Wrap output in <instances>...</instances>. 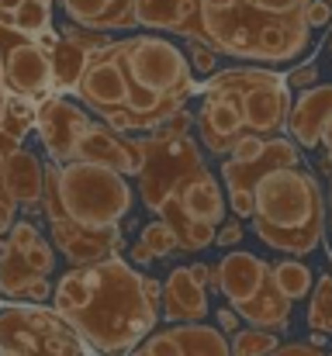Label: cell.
Segmentation results:
<instances>
[{
  "instance_id": "obj_1",
  "label": "cell",
  "mask_w": 332,
  "mask_h": 356,
  "mask_svg": "<svg viewBox=\"0 0 332 356\" xmlns=\"http://www.w3.org/2000/svg\"><path fill=\"white\" fill-rule=\"evenodd\" d=\"M52 312L97 356H128L159 322V305L145 298V273L121 256L63 273Z\"/></svg>"
},
{
  "instance_id": "obj_2",
  "label": "cell",
  "mask_w": 332,
  "mask_h": 356,
  "mask_svg": "<svg viewBox=\"0 0 332 356\" xmlns=\"http://www.w3.org/2000/svg\"><path fill=\"white\" fill-rule=\"evenodd\" d=\"M312 0H198L191 42L246 63H294L312 45Z\"/></svg>"
},
{
  "instance_id": "obj_3",
  "label": "cell",
  "mask_w": 332,
  "mask_h": 356,
  "mask_svg": "<svg viewBox=\"0 0 332 356\" xmlns=\"http://www.w3.org/2000/svg\"><path fill=\"white\" fill-rule=\"evenodd\" d=\"M253 232L270 249L308 256L322 245L329 208L319 180L308 170H274L253 187Z\"/></svg>"
},
{
  "instance_id": "obj_4",
  "label": "cell",
  "mask_w": 332,
  "mask_h": 356,
  "mask_svg": "<svg viewBox=\"0 0 332 356\" xmlns=\"http://www.w3.org/2000/svg\"><path fill=\"white\" fill-rule=\"evenodd\" d=\"M132 187L121 173L90 163L45 166L42 211L49 222H66L87 232H114L132 211Z\"/></svg>"
},
{
  "instance_id": "obj_5",
  "label": "cell",
  "mask_w": 332,
  "mask_h": 356,
  "mask_svg": "<svg viewBox=\"0 0 332 356\" xmlns=\"http://www.w3.org/2000/svg\"><path fill=\"white\" fill-rule=\"evenodd\" d=\"M215 291L249 329L280 332L291 322V301L277 291L270 263L249 249H228L215 266Z\"/></svg>"
},
{
  "instance_id": "obj_6",
  "label": "cell",
  "mask_w": 332,
  "mask_h": 356,
  "mask_svg": "<svg viewBox=\"0 0 332 356\" xmlns=\"http://www.w3.org/2000/svg\"><path fill=\"white\" fill-rule=\"evenodd\" d=\"M205 90L232 97L242 115L246 135H260V138H277L287 128L291 108H294V97L277 70H256V66L221 70L201 87V94Z\"/></svg>"
},
{
  "instance_id": "obj_7",
  "label": "cell",
  "mask_w": 332,
  "mask_h": 356,
  "mask_svg": "<svg viewBox=\"0 0 332 356\" xmlns=\"http://www.w3.org/2000/svg\"><path fill=\"white\" fill-rule=\"evenodd\" d=\"M121 70H125L128 87H142V90L170 97L177 104H184L191 94H198L187 56L159 35L121 38Z\"/></svg>"
},
{
  "instance_id": "obj_8",
  "label": "cell",
  "mask_w": 332,
  "mask_h": 356,
  "mask_svg": "<svg viewBox=\"0 0 332 356\" xmlns=\"http://www.w3.org/2000/svg\"><path fill=\"white\" fill-rule=\"evenodd\" d=\"M142 145V173H139V197L149 211H163L177 194L201 173H208L198 145L191 138H139Z\"/></svg>"
},
{
  "instance_id": "obj_9",
  "label": "cell",
  "mask_w": 332,
  "mask_h": 356,
  "mask_svg": "<svg viewBox=\"0 0 332 356\" xmlns=\"http://www.w3.org/2000/svg\"><path fill=\"white\" fill-rule=\"evenodd\" d=\"M0 346L21 356H80V336L52 308H7L0 312Z\"/></svg>"
},
{
  "instance_id": "obj_10",
  "label": "cell",
  "mask_w": 332,
  "mask_h": 356,
  "mask_svg": "<svg viewBox=\"0 0 332 356\" xmlns=\"http://www.w3.org/2000/svg\"><path fill=\"white\" fill-rule=\"evenodd\" d=\"M0 70H3V83H7L10 97L45 101L56 90L52 63L42 52V45L14 28H3V24H0Z\"/></svg>"
},
{
  "instance_id": "obj_11",
  "label": "cell",
  "mask_w": 332,
  "mask_h": 356,
  "mask_svg": "<svg viewBox=\"0 0 332 356\" xmlns=\"http://www.w3.org/2000/svg\"><path fill=\"white\" fill-rule=\"evenodd\" d=\"M90 124H94V118L66 97H45L38 104V118H35V128H38V135L45 142V152L52 156L56 166L73 163L77 142L84 138V131Z\"/></svg>"
},
{
  "instance_id": "obj_12",
  "label": "cell",
  "mask_w": 332,
  "mask_h": 356,
  "mask_svg": "<svg viewBox=\"0 0 332 356\" xmlns=\"http://www.w3.org/2000/svg\"><path fill=\"white\" fill-rule=\"evenodd\" d=\"M77 97L97 118L111 115V111H125V104H128V80H125V70H121V42H111L108 49L90 56V66H87V76H84Z\"/></svg>"
},
{
  "instance_id": "obj_13",
  "label": "cell",
  "mask_w": 332,
  "mask_h": 356,
  "mask_svg": "<svg viewBox=\"0 0 332 356\" xmlns=\"http://www.w3.org/2000/svg\"><path fill=\"white\" fill-rule=\"evenodd\" d=\"M73 163H90V166H108L121 177H139L142 173V145L139 138L118 135L108 124H90L84 138L77 142Z\"/></svg>"
},
{
  "instance_id": "obj_14",
  "label": "cell",
  "mask_w": 332,
  "mask_h": 356,
  "mask_svg": "<svg viewBox=\"0 0 332 356\" xmlns=\"http://www.w3.org/2000/svg\"><path fill=\"white\" fill-rule=\"evenodd\" d=\"M128 356H232V350L212 325H166L142 339Z\"/></svg>"
},
{
  "instance_id": "obj_15",
  "label": "cell",
  "mask_w": 332,
  "mask_h": 356,
  "mask_svg": "<svg viewBox=\"0 0 332 356\" xmlns=\"http://www.w3.org/2000/svg\"><path fill=\"white\" fill-rule=\"evenodd\" d=\"M198 135H201V145L215 156H232L235 142L246 135V124L242 115L235 108L232 97L225 94H212L205 90V101H201V111H198Z\"/></svg>"
},
{
  "instance_id": "obj_16",
  "label": "cell",
  "mask_w": 332,
  "mask_h": 356,
  "mask_svg": "<svg viewBox=\"0 0 332 356\" xmlns=\"http://www.w3.org/2000/svg\"><path fill=\"white\" fill-rule=\"evenodd\" d=\"M49 232H52V249H59V256H66L73 266H94V263L114 259L118 249L125 245L121 229L87 232V229H77L66 222H49Z\"/></svg>"
},
{
  "instance_id": "obj_17",
  "label": "cell",
  "mask_w": 332,
  "mask_h": 356,
  "mask_svg": "<svg viewBox=\"0 0 332 356\" xmlns=\"http://www.w3.org/2000/svg\"><path fill=\"white\" fill-rule=\"evenodd\" d=\"M3 187L14 197V204L24 208V218H31L42 208V197H45V166H42V159L24 145L10 149L7 166H3Z\"/></svg>"
},
{
  "instance_id": "obj_18",
  "label": "cell",
  "mask_w": 332,
  "mask_h": 356,
  "mask_svg": "<svg viewBox=\"0 0 332 356\" xmlns=\"http://www.w3.org/2000/svg\"><path fill=\"white\" fill-rule=\"evenodd\" d=\"M332 121V83H315L312 90L298 94L291 118H287V131L294 145L315 149L322 145V131Z\"/></svg>"
},
{
  "instance_id": "obj_19",
  "label": "cell",
  "mask_w": 332,
  "mask_h": 356,
  "mask_svg": "<svg viewBox=\"0 0 332 356\" xmlns=\"http://www.w3.org/2000/svg\"><path fill=\"white\" fill-rule=\"evenodd\" d=\"M59 7L84 31L108 35V31H132V28H139L135 0H59Z\"/></svg>"
},
{
  "instance_id": "obj_20",
  "label": "cell",
  "mask_w": 332,
  "mask_h": 356,
  "mask_svg": "<svg viewBox=\"0 0 332 356\" xmlns=\"http://www.w3.org/2000/svg\"><path fill=\"white\" fill-rule=\"evenodd\" d=\"M298 163H301L298 145H294L291 138L277 135V138H270L263 159L253 163V166H239V163L225 159V163H221V180H225L228 194H232V191H253L267 173H274V170H298Z\"/></svg>"
},
{
  "instance_id": "obj_21",
  "label": "cell",
  "mask_w": 332,
  "mask_h": 356,
  "mask_svg": "<svg viewBox=\"0 0 332 356\" xmlns=\"http://www.w3.org/2000/svg\"><path fill=\"white\" fill-rule=\"evenodd\" d=\"M163 315L173 325H201L208 315V291L194 284L191 266H173L166 284H163Z\"/></svg>"
},
{
  "instance_id": "obj_22",
  "label": "cell",
  "mask_w": 332,
  "mask_h": 356,
  "mask_svg": "<svg viewBox=\"0 0 332 356\" xmlns=\"http://www.w3.org/2000/svg\"><path fill=\"white\" fill-rule=\"evenodd\" d=\"M0 294L14 301H49L52 298V280L38 277L14 249L7 238H0Z\"/></svg>"
},
{
  "instance_id": "obj_23",
  "label": "cell",
  "mask_w": 332,
  "mask_h": 356,
  "mask_svg": "<svg viewBox=\"0 0 332 356\" xmlns=\"http://www.w3.org/2000/svg\"><path fill=\"white\" fill-rule=\"evenodd\" d=\"M135 17H139V28L173 31V35L191 38L198 0H135Z\"/></svg>"
},
{
  "instance_id": "obj_24",
  "label": "cell",
  "mask_w": 332,
  "mask_h": 356,
  "mask_svg": "<svg viewBox=\"0 0 332 356\" xmlns=\"http://www.w3.org/2000/svg\"><path fill=\"white\" fill-rule=\"evenodd\" d=\"M225 201H228V197H221V187H219V180H215V173H201V177H194V180L177 194V201H170V204H177L187 218L219 229L221 215H225Z\"/></svg>"
},
{
  "instance_id": "obj_25",
  "label": "cell",
  "mask_w": 332,
  "mask_h": 356,
  "mask_svg": "<svg viewBox=\"0 0 332 356\" xmlns=\"http://www.w3.org/2000/svg\"><path fill=\"white\" fill-rule=\"evenodd\" d=\"M7 242H10V249H14L38 277H52V270H56V249L38 236V229H35L31 218H17V222L10 225V232H7Z\"/></svg>"
},
{
  "instance_id": "obj_26",
  "label": "cell",
  "mask_w": 332,
  "mask_h": 356,
  "mask_svg": "<svg viewBox=\"0 0 332 356\" xmlns=\"http://www.w3.org/2000/svg\"><path fill=\"white\" fill-rule=\"evenodd\" d=\"M49 63H52V83L56 90H66V94H77L84 76H87V66H90V52H84L77 42L70 38H59V45L49 52Z\"/></svg>"
},
{
  "instance_id": "obj_27",
  "label": "cell",
  "mask_w": 332,
  "mask_h": 356,
  "mask_svg": "<svg viewBox=\"0 0 332 356\" xmlns=\"http://www.w3.org/2000/svg\"><path fill=\"white\" fill-rule=\"evenodd\" d=\"M159 218L173 229L177 245H180V249H187V252H201V249H208V245L215 242V236H219V229H212V225H201V222L187 218L177 204H166V208L159 211Z\"/></svg>"
},
{
  "instance_id": "obj_28",
  "label": "cell",
  "mask_w": 332,
  "mask_h": 356,
  "mask_svg": "<svg viewBox=\"0 0 332 356\" xmlns=\"http://www.w3.org/2000/svg\"><path fill=\"white\" fill-rule=\"evenodd\" d=\"M270 273H274L277 291H280L291 305L301 301V298H308V294L315 291V273H312V266L301 263V259H280V263H270Z\"/></svg>"
},
{
  "instance_id": "obj_29",
  "label": "cell",
  "mask_w": 332,
  "mask_h": 356,
  "mask_svg": "<svg viewBox=\"0 0 332 356\" xmlns=\"http://www.w3.org/2000/svg\"><path fill=\"white\" fill-rule=\"evenodd\" d=\"M35 118H38V108L24 97H7V111L0 118V135L10 138L14 145L24 142V135L35 128Z\"/></svg>"
},
{
  "instance_id": "obj_30",
  "label": "cell",
  "mask_w": 332,
  "mask_h": 356,
  "mask_svg": "<svg viewBox=\"0 0 332 356\" xmlns=\"http://www.w3.org/2000/svg\"><path fill=\"white\" fill-rule=\"evenodd\" d=\"M308 329L315 336H332V273L315 280L312 305H308Z\"/></svg>"
},
{
  "instance_id": "obj_31",
  "label": "cell",
  "mask_w": 332,
  "mask_h": 356,
  "mask_svg": "<svg viewBox=\"0 0 332 356\" xmlns=\"http://www.w3.org/2000/svg\"><path fill=\"white\" fill-rule=\"evenodd\" d=\"M14 31H21L28 38L52 31V0H24L21 10L14 14Z\"/></svg>"
},
{
  "instance_id": "obj_32",
  "label": "cell",
  "mask_w": 332,
  "mask_h": 356,
  "mask_svg": "<svg viewBox=\"0 0 332 356\" xmlns=\"http://www.w3.org/2000/svg\"><path fill=\"white\" fill-rule=\"evenodd\" d=\"M228 350L232 356H274L280 350V339L277 332H267V329H239L228 339Z\"/></svg>"
},
{
  "instance_id": "obj_33",
  "label": "cell",
  "mask_w": 332,
  "mask_h": 356,
  "mask_svg": "<svg viewBox=\"0 0 332 356\" xmlns=\"http://www.w3.org/2000/svg\"><path fill=\"white\" fill-rule=\"evenodd\" d=\"M142 242H145V249L152 252V259H166L173 249H180L173 229H170L163 218H156V222H149V225L142 229Z\"/></svg>"
},
{
  "instance_id": "obj_34",
  "label": "cell",
  "mask_w": 332,
  "mask_h": 356,
  "mask_svg": "<svg viewBox=\"0 0 332 356\" xmlns=\"http://www.w3.org/2000/svg\"><path fill=\"white\" fill-rule=\"evenodd\" d=\"M187 63H191V73L194 76H215V70H219V52H212L205 42H191L187 45Z\"/></svg>"
},
{
  "instance_id": "obj_35",
  "label": "cell",
  "mask_w": 332,
  "mask_h": 356,
  "mask_svg": "<svg viewBox=\"0 0 332 356\" xmlns=\"http://www.w3.org/2000/svg\"><path fill=\"white\" fill-rule=\"evenodd\" d=\"M267 145H270V138H260V135H242L239 142H235V149H232V163H239V166H253V163H260L263 159V152H267Z\"/></svg>"
},
{
  "instance_id": "obj_36",
  "label": "cell",
  "mask_w": 332,
  "mask_h": 356,
  "mask_svg": "<svg viewBox=\"0 0 332 356\" xmlns=\"http://www.w3.org/2000/svg\"><path fill=\"white\" fill-rule=\"evenodd\" d=\"M315 80H319V66L315 63H301V66H294L287 76H284V83H287V90H312L315 87Z\"/></svg>"
},
{
  "instance_id": "obj_37",
  "label": "cell",
  "mask_w": 332,
  "mask_h": 356,
  "mask_svg": "<svg viewBox=\"0 0 332 356\" xmlns=\"http://www.w3.org/2000/svg\"><path fill=\"white\" fill-rule=\"evenodd\" d=\"M191 124H194V115H187V111H177L173 118H166L152 135L156 138H187V131H191Z\"/></svg>"
},
{
  "instance_id": "obj_38",
  "label": "cell",
  "mask_w": 332,
  "mask_h": 356,
  "mask_svg": "<svg viewBox=\"0 0 332 356\" xmlns=\"http://www.w3.org/2000/svg\"><path fill=\"white\" fill-rule=\"evenodd\" d=\"M228 208L235 211V218H249L253 222V191H232L228 194Z\"/></svg>"
},
{
  "instance_id": "obj_39",
  "label": "cell",
  "mask_w": 332,
  "mask_h": 356,
  "mask_svg": "<svg viewBox=\"0 0 332 356\" xmlns=\"http://www.w3.org/2000/svg\"><path fill=\"white\" fill-rule=\"evenodd\" d=\"M242 236H246V229H242L239 222H225L219 229V236H215V245H219V249H232V245L242 242Z\"/></svg>"
},
{
  "instance_id": "obj_40",
  "label": "cell",
  "mask_w": 332,
  "mask_h": 356,
  "mask_svg": "<svg viewBox=\"0 0 332 356\" xmlns=\"http://www.w3.org/2000/svg\"><path fill=\"white\" fill-rule=\"evenodd\" d=\"M329 21H332L329 0H312V7H308V24H312V28H326Z\"/></svg>"
},
{
  "instance_id": "obj_41",
  "label": "cell",
  "mask_w": 332,
  "mask_h": 356,
  "mask_svg": "<svg viewBox=\"0 0 332 356\" xmlns=\"http://www.w3.org/2000/svg\"><path fill=\"white\" fill-rule=\"evenodd\" d=\"M191 277H194V284H201L205 291H208V287L215 291V266H205V263H194V266H191Z\"/></svg>"
},
{
  "instance_id": "obj_42",
  "label": "cell",
  "mask_w": 332,
  "mask_h": 356,
  "mask_svg": "<svg viewBox=\"0 0 332 356\" xmlns=\"http://www.w3.org/2000/svg\"><path fill=\"white\" fill-rule=\"evenodd\" d=\"M274 356H322L319 353V346H305V343H287V346H280Z\"/></svg>"
},
{
  "instance_id": "obj_43",
  "label": "cell",
  "mask_w": 332,
  "mask_h": 356,
  "mask_svg": "<svg viewBox=\"0 0 332 356\" xmlns=\"http://www.w3.org/2000/svg\"><path fill=\"white\" fill-rule=\"evenodd\" d=\"M24 0H0V24L3 28H14V14L21 10Z\"/></svg>"
},
{
  "instance_id": "obj_44",
  "label": "cell",
  "mask_w": 332,
  "mask_h": 356,
  "mask_svg": "<svg viewBox=\"0 0 332 356\" xmlns=\"http://www.w3.org/2000/svg\"><path fill=\"white\" fill-rule=\"evenodd\" d=\"M219 325H221V332L235 336V332H239V315H235L232 308H221L219 312Z\"/></svg>"
},
{
  "instance_id": "obj_45",
  "label": "cell",
  "mask_w": 332,
  "mask_h": 356,
  "mask_svg": "<svg viewBox=\"0 0 332 356\" xmlns=\"http://www.w3.org/2000/svg\"><path fill=\"white\" fill-rule=\"evenodd\" d=\"M128 259H132V263H142V266H145V263H152V252H149V249H145V242L139 238V242H135V245L128 249Z\"/></svg>"
},
{
  "instance_id": "obj_46",
  "label": "cell",
  "mask_w": 332,
  "mask_h": 356,
  "mask_svg": "<svg viewBox=\"0 0 332 356\" xmlns=\"http://www.w3.org/2000/svg\"><path fill=\"white\" fill-rule=\"evenodd\" d=\"M7 83H3V70H0V118H3V111H7Z\"/></svg>"
},
{
  "instance_id": "obj_47",
  "label": "cell",
  "mask_w": 332,
  "mask_h": 356,
  "mask_svg": "<svg viewBox=\"0 0 332 356\" xmlns=\"http://www.w3.org/2000/svg\"><path fill=\"white\" fill-rule=\"evenodd\" d=\"M322 145L329 149V156H332V121L326 124V131H322Z\"/></svg>"
},
{
  "instance_id": "obj_48",
  "label": "cell",
  "mask_w": 332,
  "mask_h": 356,
  "mask_svg": "<svg viewBox=\"0 0 332 356\" xmlns=\"http://www.w3.org/2000/svg\"><path fill=\"white\" fill-rule=\"evenodd\" d=\"M326 208H329V232H332V180H329V197H326Z\"/></svg>"
},
{
  "instance_id": "obj_49",
  "label": "cell",
  "mask_w": 332,
  "mask_h": 356,
  "mask_svg": "<svg viewBox=\"0 0 332 356\" xmlns=\"http://www.w3.org/2000/svg\"><path fill=\"white\" fill-rule=\"evenodd\" d=\"M0 356H21V353H14V350H3V346H0Z\"/></svg>"
},
{
  "instance_id": "obj_50",
  "label": "cell",
  "mask_w": 332,
  "mask_h": 356,
  "mask_svg": "<svg viewBox=\"0 0 332 356\" xmlns=\"http://www.w3.org/2000/svg\"><path fill=\"white\" fill-rule=\"evenodd\" d=\"M326 166H329V170H332V156H329V163H326Z\"/></svg>"
},
{
  "instance_id": "obj_51",
  "label": "cell",
  "mask_w": 332,
  "mask_h": 356,
  "mask_svg": "<svg viewBox=\"0 0 332 356\" xmlns=\"http://www.w3.org/2000/svg\"><path fill=\"white\" fill-rule=\"evenodd\" d=\"M329 52H332V35H329Z\"/></svg>"
},
{
  "instance_id": "obj_52",
  "label": "cell",
  "mask_w": 332,
  "mask_h": 356,
  "mask_svg": "<svg viewBox=\"0 0 332 356\" xmlns=\"http://www.w3.org/2000/svg\"><path fill=\"white\" fill-rule=\"evenodd\" d=\"M329 3H332V0H329Z\"/></svg>"
}]
</instances>
